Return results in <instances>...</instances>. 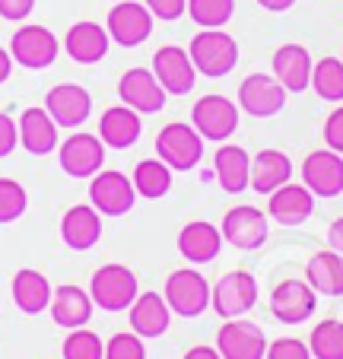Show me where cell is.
Segmentation results:
<instances>
[{"instance_id":"1","label":"cell","mask_w":343,"mask_h":359,"mask_svg":"<svg viewBox=\"0 0 343 359\" xmlns=\"http://www.w3.org/2000/svg\"><path fill=\"white\" fill-rule=\"evenodd\" d=\"M188 55H191V61H194L197 76L222 80V76H229L238 64V41L229 32H222V29H201V32L191 39Z\"/></svg>"},{"instance_id":"2","label":"cell","mask_w":343,"mask_h":359,"mask_svg":"<svg viewBox=\"0 0 343 359\" xmlns=\"http://www.w3.org/2000/svg\"><path fill=\"white\" fill-rule=\"evenodd\" d=\"M89 296H93L95 309L105 312H124L134 305V299L140 296V283L137 273L124 264H102L89 280Z\"/></svg>"},{"instance_id":"3","label":"cell","mask_w":343,"mask_h":359,"mask_svg":"<svg viewBox=\"0 0 343 359\" xmlns=\"http://www.w3.org/2000/svg\"><path fill=\"white\" fill-rule=\"evenodd\" d=\"M257 280L248 271H229L216 280V286H210V309L220 318H245L257 305Z\"/></svg>"},{"instance_id":"4","label":"cell","mask_w":343,"mask_h":359,"mask_svg":"<svg viewBox=\"0 0 343 359\" xmlns=\"http://www.w3.org/2000/svg\"><path fill=\"white\" fill-rule=\"evenodd\" d=\"M156 156L172 172H191L203 159V137L194 130V124L172 121L156 137Z\"/></svg>"},{"instance_id":"5","label":"cell","mask_w":343,"mask_h":359,"mask_svg":"<svg viewBox=\"0 0 343 359\" xmlns=\"http://www.w3.org/2000/svg\"><path fill=\"white\" fill-rule=\"evenodd\" d=\"M162 296H166L172 315H182V318H197L210 309V283L194 267H178L168 273Z\"/></svg>"},{"instance_id":"6","label":"cell","mask_w":343,"mask_h":359,"mask_svg":"<svg viewBox=\"0 0 343 359\" xmlns=\"http://www.w3.org/2000/svg\"><path fill=\"white\" fill-rule=\"evenodd\" d=\"M191 124L203 140L226 143L238 130V105L229 102L226 95L207 93L191 105Z\"/></svg>"},{"instance_id":"7","label":"cell","mask_w":343,"mask_h":359,"mask_svg":"<svg viewBox=\"0 0 343 359\" xmlns=\"http://www.w3.org/2000/svg\"><path fill=\"white\" fill-rule=\"evenodd\" d=\"M134 201H137L134 182L124 172L102 169L89 182V203H93L102 217H124V213L134 210Z\"/></svg>"},{"instance_id":"8","label":"cell","mask_w":343,"mask_h":359,"mask_svg":"<svg viewBox=\"0 0 343 359\" xmlns=\"http://www.w3.org/2000/svg\"><path fill=\"white\" fill-rule=\"evenodd\" d=\"M58 35L45 26H22L10 39V57L26 70H45L58 61Z\"/></svg>"},{"instance_id":"9","label":"cell","mask_w":343,"mask_h":359,"mask_svg":"<svg viewBox=\"0 0 343 359\" xmlns=\"http://www.w3.org/2000/svg\"><path fill=\"white\" fill-rule=\"evenodd\" d=\"M108 39L121 48H137L153 35V13L147 10V4L137 0H118L108 10Z\"/></svg>"},{"instance_id":"10","label":"cell","mask_w":343,"mask_h":359,"mask_svg":"<svg viewBox=\"0 0 343 359\" xmlns=\"http://www.w3.org/2000/svg\"><path fill=\"white\" fill-rule=\"evenodd\" d=\"M58 163L70 178H93L105 165V143L99 140V134L76 130L58 147Z\"/></svg>"},{"instance_id":"11","label":"cell","mask_w":343,"mask_h":359,"mask_svg":"<svg viewBox=\"0 0 343 359\" xmlns=\"http://www.w3.org/2000/svg\"><path fill=\"white\" fill-rule=\"evenodd\" d=\"M45 111L54 118L58 128H83L93 115V95L80 83H58L45 95Z\"/></svg>"},{"instance_id":"12","label":"cell","mask_w":343,"mask_h":359,"mask_svg":"<svg viewBox=\"0 0 343 359\" xmlns=\"http://www.w3.org/2000/svg\"><path fill=\"white\" fill-rule=\"evenodd\" d=\"M286 89L270 74H248L238 86V111L251 118H274L286 109Z\"/></svg>"},{"instance_id":"13","label":"cell","mask_w":343,"mask_h":359,"mask_svg":"<svg viewBox=\"0 0 343 359\" xmlns=\"http://www.w3.org/2000/svg\"><path fill=\"white\" fill-rule=\"evenodd\" d=\"M222 242L238 251H257L270 236V219L257 207H232L220 223Z\"/></svg>"},{"instance_id":"14","label":"cell","mask_w":343,"mask_h":359,"mask_svg":"<svg viewBox=\"0 0 343 359\" xmlns=\"http://www.w3.org/2000/svg\"><path fill=\"white\" fill-rule=\"evenodd\" d=\"M118 95H121V105L134 109L137 115H156V111L166 109V99H168L162 83L147 67L124 70V76L118 80Z\"/></svg>"},{"instance_id":"15","label":"cell","mask_w":343,"mask_h":359,"mask_svg":"<svg viewBox=\"0 0 343 359\" xmlns=\"http://www.w3.org/2000/svg\"><path fill=\"white\" fill-rule=\"evenodd\" d=\"M318 292L309 286V280H283L270 292V312L280 325H302L315 315Z\"/></svg>"},{"instance_id":"16","label":"cell","mask_w":343,"mask_h":359,"mask_svg":"<svg viewBox=\"0 0 343 359\" xmlns=\"http://www.w3.org/2000/svg\"><path fill=\"white\" fill-rule=\"evenodd\" d=\"M156 80L162 83L168 95H188L197 83V70H194V61L184 48L178 45H162L159 51L153 55V67Z\"/></svg>"},{"instance_id":"17","label":"cell","mask_w":343,"mask_h":359,"mask_svg":"<svg viewBox=\"0 0 343 359\" xmlns=\"http://www.w3.org/2000/svg\"><path fill=\"white\" fill-rule=\"evenodd\" d=\"M216 350L222 359H264L267 337L255 321L229 318L216 334Z\"/></svg>"},{"instance_id":"18","label":"cell","mask_w":343,"mask_h":359,"mask_svg":"<svg viewBox=\"0 0 343 359\" xmlns=\"http://www.w3.org/2000/svg\"><path fill=\"white\" fill-rule=\"evenodd\" d=\"M302 184L315 197H340L343 194V156L334 149H315L302 163Z\"/></svg>"},{"instance_id":"19","label":"cell","mask_w":343,"mask_h":359,"mask_svg":"<svg viewBox=\"0 0 343 359\" xmlns=\"http://www.w3.org/2000/svg\"><path fill=\"white\" fill-rule=\"evenodd\" d=\"M267 217L280 226H302L305 219H311L315 213V194L305 184L286 182L283 188H276L274 194H267Z\"/></svg>"},{"instance_id":"20","label":"cell","mask_w":343,"mask_h":359,"mask_svg":"<svg viewBox=\"0 0 343 359\" xmlns=\"http://www.w3.org/2000/svg\"><path fill=\"white\" fill-rule=\"evenodd\" d=\"M311 67H315V61H311L305 45L286 41L274 51V76L286 93H305L311 86Z\"/></svg>"},{"instance_id":"21","label":"cell","mask_w":343,"mask_h":359,"mask_svg":"<svg viewBox=\"0 0 343 359\" xmlns=\"http://www.w3.org/2000/svg\"><path fill=\"white\" fill-rule=\"evenodd\" d=\"M54 325L64 327V331H76V327H86L93 318V296L89 290L74 283H64L51 292V305H48Z\"/></svg>"},{"instance_id":"22","label":"cell","mask_w":343,"mask_h":359,"mask_svg":"<svg viewBox=\"0 0 343 359\" xmlns=\"http://www.w3.org/2000/svg\"><path fill=\"white\" fill-rule=\"evenodd\" d=\"M108 29L99 26L93 20H83V22H74L64 35V51H67L70 61L76 64H99L102 57L108 55Z\"/></svg>"},{"instance_id":"23","label":"cell","mask_w":343,"mask_h":359,"mask_svg":"<svg viewBox=\"0 0 343 359\" xmlns=\"http://www.w3.org/2000/svg\"><path fill=\"white\" fill-rule=\"evenodd\" d=\"M16 128H20V143L29 156H48L58 149V124L45 111V105L26 109L16 121Z\"/></svg>"},{"instance_id":"24","label":"cell","mask_w":343,"mask_h":359,"mask_svg":"<svg viewBox=\"0 0 343 359\" xmlns=\"http://www.w3.org/2000/svg\"><path fill=\"white\" fill-rule=\"evenodd\" d=\"M222 232L220 226L207 223V219H194L178 232V255L191 264H210L213 258H220L222 251Z\"/></svg>"},{"instance_id":"25","label":"cell","mask_w":343,"mask_h":359,"mask_svg":"<svg viewBox=\"0 0 343 359\" xmlns=\"http://www.w3.org/2000/svg\"><path fill=\"white\" fill-rule=\"evenodd\" d=\"M61 238L67 248L89 251L102 238V213L93 203H76L61 217Z\"/></svg>"},{"instance_id":"26","label":"cell","mask_w":343,"mask_h":359,"mask_svg":"<svg viewBox=\"0 0 343 359\" xmlns=\"http://www.w3.org/2000/svg\"><path fill=\"white\" fill-rule=\"evenodd\" d=\"M128 312H130V331L140 334L143 340L162 337L168 331V325H172V309H168L162 292H140Z\"/></svg>"},{"instance_id":"27","label":"cell","mask_w":343,"mask_h":359,"mask_svg":"<svg viewBox=\"0 0 343 359\" xmlns=\"http://www.w3.org/2000/svg\"><path fill=\"white\" fill-rule=\"evenodd\" d=\"M213 172L226 194H242L245 188H251V156L245 153V147L220 143L213 156Z\"/></svg>"},{"instance_id":"28","label":"cell","mask_w":343,"mask_h":359,"mask_svg":"<svg viewBox=\"0 0 343 359\" xmlns=\"http://www.w3.org/2000/svg\"><path fill=\"white\" fill-rule=\"evenodd\" d=\"M140 130H143L140 115L134 109H128V105H112L99 118V140L108 149H130L140 140Z\"/></svg>"},{"instance_id":"29","label":"cell","mask_w":343,"mask_h":359,"mask_svg":"<svg viewBox=\"0 0 343 359\" xmlns=\"http://www.w3.org/2000/svg\"><path fill=\"white\" fill-rule=\"evenodd\" d=\"M10 292H13V302L22 315H41L51 305V283L41 271H32V267H22L16 271L13 283H10Z\"/></svg>"},{"instance_id":"30","label":"cell","mask_w":343,"mask_h":359,"mask_svg":"<svg viewBox=\"0 0 343 359\" xmlns=\"http://www.w3.org/2000/svg\"><path fill=\"white\" fill-rule=\"evenodd\" d=\"M286 182H292V163L286 153L280 149H261L251 159V188L257 194H274L276 188H283Z\"/></svg>"},{"instance_id":"31","label":"cell","mask_w":343,"mask_h":359,"mask_svg":"<svg viewBox=\"0 0 343 359\" xmlns=\"http://www.w3.org/2000/svg\"><path fill=\"white\" fill-rule=\"evenodd\" d=\"M305 280L309 286L318 292V296H343V258L337 251H318L311 255L309 267H305Z\"/></svg>"},{"instance_id":"32","label":"cell","mask_w":343,"mask_h":359,"mask_svg":"<svg viewBox=\"0 0 343 359\" xmlns=\"http://www.w3.org/2000/svg\"><path fill=\"white\" fill-rule=\"evenodd\" d=\"M130 182H134L137 197H143V201H159V197H166L168 191H172V169H168L159 156L143 159V163H137Z\"/></svg>"},{"instance_id":"33","label":"cell","mask_w":343,"mask_h":359,"mask_svg":"<svg viewBox=\"0 0 343 359\" xmlns=\"http://www.w3.org/2000/svg\"><path fill=\"white\" fill-rule=\"evenodd\" d=\"M311 89L324 102H343V57H321L311 67Z\"/></svg>"},{"instance_id":"34","label":"cell","mask_w":343,"mask_h":359,"mask_svg":"<svg viewBox=\"0 0 343 359\" xmlns=\"http://www.w3.org/2000/svg\"><path fill=\"white\" fill-rule=\"evenodd\" d=\"M309 350L311 359H343V321L328 318L311 327Z\"/></svg>"},{"instance_id":"35","label":"cell","mask_w":343,"mask_h":359,"mask_svg":"<svg viewBox=\"0 0 343 359\" xmlns=\"http://www.w3.org/2000/svg\"><path fill=\"white\" fill-rule=\"evenodd\" d=\"M188 16L201 29H222L236 16V0H188Z\"/></svg>"},{"instance_id":"36","label":"cell","mask_w":343,"mask_h":359,"mask_svg":"<svg viewBox=\"0 0 343 359\" xmlns=\"http://www.w3.org/2000/svg\"><path fill=\"white\" fill-rule=\"evenodd\" d=\"M61 353H64V359H105V344H102V337L95 331L76 327V331L67 334Z\"/></svg>"},{"instance_id":"37","label":"cell","mask_w":343,"mask_h":359,"mask_svg":"<svg viewBox=\"0 0 343 359\" xmlns=\"http://www.w3.org/2000/svg\"><path fill=\"white\" fill-rule=\"evenodd\" d=\"M29 210V194L20 182L13 178H0V226L16 223Z\"/></svg>"},{"instance_id":"38","label":"cell","mask_w":343,"mask_h":359,"mask_svg":"<svg viewBox=\"0 0 343 359\" xmlns=\"http://www.w3.org/2000/svg\"><path fill=\"white\" fill-rule=\"evenodd\" d=\"M105 359H147V346H143L140 334H114L105 344Z\"/></svg>"},{"instance_id":"39","label":"cell","mask_w":343,"mask_h":359,"mask_svg":"<svg viewBox=\"0 0 343 359\" xmlns=\"http://www.w3.org/2000/svg\"><path fill=\"white\" fill-rule=\"evenodd\" d=\"M264 359H311V350L309 344H302L296 337H280L274 344H267Z\"/></svg>"},{"instance_id":"40","label":"cell","mask_w":343,"mask_h":359,"mask_svg":"<svg viewBox=\"0 0 343 359\" xmlns=\"http://www.w3.org/2000/svg\"><path fill=\"white\" fill-rule=\"evenodd\" d=\"M143 4L153 13V20H162V22H175L188 13V0H143Z\"/></svg>"},{"instance_id":"41","label":"cell","mask_w":343,"mask_h":359,"mask_svg":"<svg viewBox=\"0 0 343 359\" xmlns=\"http://www.w3.org/2000/svg\"><path fill=\"white\" fill-rule=\"evenodd\" d=\"M324 143H328V149L343 156V105L330 111L328 121H324Z\"/></svg>"},{"instance_id":"42","label":"cell","mask_w":343,"mask_h":359,"mask_svg":"<svg viewBox=\"0 0 343 359\" xmlns=\"http://www.w3.org/2000/svg\"><path fill=\"white\" fill-rule=\"evenodd\" d=\"M16 143H20V128L13 118L0 111V159H7L16 149Z\"/></svg>"},{"instance_id":"43","label":"cell","mask_w":343,"mask_h":359,"mask_svg":"<svg viewBox=\"0 0 343 359\" xmlns=\"http://www.w3.org/2000/svg\"><path fill=\"white\" fill-rule=\"evenodd\" d=\"M35 10V0H0V16L7 22H22Z\"/></svg>"},{"instance_id":"44","label":"cell","mask_w":343,"mask_h":359,"mask_svg":"<svg viewBox=\"0 0 343 359\" xmlns=\"http://www.w3.org/2000/svg\"><path fill=\"white\" fill-rule=\"evenodd\" d=\"M328 245H330V251H337L343 258V217L328 226Z\"/></svg>"},{"instance_id":"45","label":"cell","mask_w":343,"mask_h":359,"mask_svg":"<svg viewBox=\"0 0 343 359\" xmlns=\"http://www.w3.org/2000/svg\"><path fill=\"white\" fill-rule=\"evenodd\" d=\"M184 359H222V356L216 346H191V350L184 353Z\"/></svg>"},{"instance_id":"46","label":"cell","mask_w":343,"mask_h":359,"mask_svg":"<svg viewBox=\"0 0 343 359\" xmlns=\"http://www.w3.org/2000/svg\"><path fill=\"white\" fill-rule=\"evenodd\" d=\"M10 74H13V57H10L7 48H0V86L10 80Z\"/></svg>"},{"instance_id":"47","label":"cell","mask_w":343,"mask_h":359,"mask_svg":"<svg viewBox=\"0 0 343 359\" xmlns=\"http://www.w3.org/2000/svg\"><path fill=\"white\" fill-rule=\"evenodd\" d=\"M264 10H270V13H286V10H292V4L296 0H257Z\"/></svg>"},{"instance_id":"48","label":"cell","mask_w":343,"mask_h":359,"mask_svg":"<svg viewBox=\"0 0 343 359\" xmlns=\"http://www.w3.org/2000/svg\"><path fill=\"white\" fill-rule=\"evenodd\" d=\"M114 4H118V0H114Z\"/></svg>"}]
</instances>
